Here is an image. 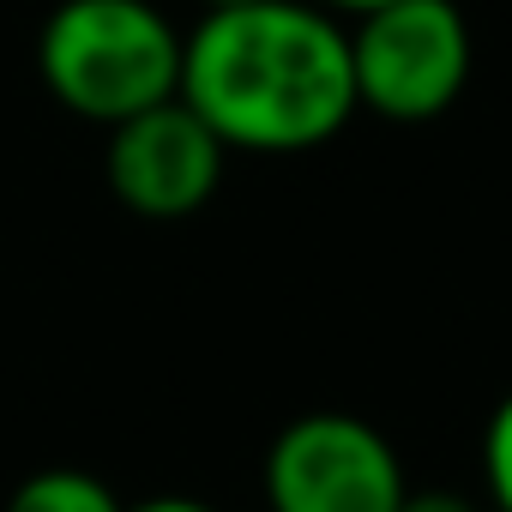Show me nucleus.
Wrapping results in <instances>:
<instances>
[{
  "label": "nucleus",
  "mask_w": 512,
  "mask_h": 512,
  "mask_svg": "<svg viewBox=\"0 0 512 512\" xmlns=\"http://www.w3.org/2000/svg\"><path fill=\"white\" fill-rule=\"evenodd\" d=\"M175 97L229 151H314L356 115L350 31L320 0L205 7V19L181 37Z\"/></svg>",
  "instance_id": "nucleus-1"
},
{
  "label": "nucleus",
  "mask_w": 512,
  "mask_h": 512,
  "mask_svg": "<svg viewBox=\"0 0 512 512\" xmlns=\"http://www.w3.org/2000/svg\"><path fill=\"white\" fill-rule=\"evenodd\" d=\"M49 97L97 127H115L181 85V31L151 0H61L37 37Z\"/></svg>",
  "instance_id": "nucleus-2"
},
{
  "label": "nucleus",
  "mask_w": 512,
  "mask_h": 512,
  "mask_svg": "<svg viewBox=\"0 0 512 512\" xmlns=\"http://www.w3.org/2000/svg\"><path fill=\"white\" fill-rule=\"evenodd\" d=\"M470 19L452 0H386L356 13L350 31V79L356 109L380 121H440L470 85Z\"/></svg>",
  "instance_id": "nucleus-3"
},
{
  "label": "nucleus",
  "mask_w": 512,
  "mask_h": 512,
  "mask_svg": "<svg viewBox=\"0 0 512 512\" xmlns=\"http://www.w3.org/2000/svg\"><path fill=\"white\" fill-rule=\"evenodd\" d=\"M410 476L398 446L344 410H314L278 428L266 446L272 512H398Z\"/></svg>",
  "instance_id": "nucleus-4"
},
{
  "label": "nucleus",
  "mask_w": 512,
  "mask_h": 512,
  "mask_svg": "<svg viewBox=\"0 0 512 512\" xmlns=\"http://www.w3.org/2000/svg\"><path fill=\"white\" fill-rule=\"evenodd\" d=\"M223 157H229V145L181 97H169V103H151L109 127L103 181L133 217L175 223V217H193L211 205V193L223 181Z\"/></svg>",
  "instance_id": "nucleus-5"
},
{
  "label": "nucleus",
  "mask_w": 512,
  "mask_h": 512,
  "mask_svg": "<svg viewBox=\"0 0 512 512\" xmlns=\"http://www.w3.org/2000/svg\"><path fill=\"white\" fill-rule=\"evenodd\" d=\"M7 512H127V506H121V494L103 476L73 470V464H55V470L25 476L7 494Z\"/></svg>",
  "instance_id": "nucleus-6"
},
{
  "label": "nucleus",
  "mask_w": 512,
  "mask_h": 512,
  "mask_svg": "<svg viewBox=\"0 0 512 512\" xmlns=\"http://www.w3.org/2000/svg\"><path fill=\"white\" fill-rule=\"evenodd\" d=\"M482 476L500 512H512V392L494 404L488 428H482Z\"/></svg>",
  "instance_id": "nucleus-7"
},
{
  "label": "nucleus",
  "mask_w": 512,
  "mask_h": 512,
  "mask_svg": "<svg viewBox=\"0 0 512 512\" xmlns=\"http://www.w3.org/2000/svg\"><path fill=\"white\" fill-rule=\"evenodd\" d=\"M398 512H476V500H464L458 488H404Z\"/></svg>",
  "instance_id": "nucleus-8"
},
{
  "label": "nucleus",
  "mask_w": 512,
  "mask_h": 512,
  "mask_svg": "<svg viewBox=\"0 0 512 512\" xmlns=\"http://www.w3.org/2000/svg\"><path fill=\"white\" fill-rule=\"evenodd\" d=\"M127 512H217V506H205V500H193V494H151V500H139V506H127Z\"/></svg>",
  "instance_id": "nucleus-9"
},
{
  "label": "nucleus",
  "mask_w": 512,
  "mask_h": 512,
  "mask_svg": "<svg viewBox=\"0 0 512 512\" xmlns=\"http://www.w3.org/2000/svg\"><path fill=\"white\" fill-rule=\"evenodd\" d=\"M320 7H326V13H350V19H356V13H374V7H386V0H320Z\"/></svg>",
  "instance_id": "nucleus-10"
},
{
  "label": "nucleus",
  "mask_w": 512,
  "mask_h": 512,
  "mask_svg": "<svg viewBox=\"0 0 512 512\" xmlns=\"http://www.w3.org/2000/svg\"><path fill=\"white\" fill-rule=\"evenodd\" d=\"M205 7H247V0H205Z\"/></svg>",
  "instance_id": "nucleus-11"
}]
</instances>
